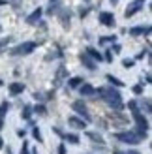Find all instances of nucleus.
<instances>
[{"mask_svg": "<svg viewBox=\"0 0 152 154\" xmlns=\"http://www.w3.org/2000/svg\"><path fill=\"white\" fill-rule=\"evenodd\" d=\"M98 94H100L102 100H105L115 111H120V109H124V103H122V96H120V92L115 90L113 87H103V88H98L96 90Z\"/></svg>", "mask_w": 152, "mask_h": 154, "instance_id": "obj_1", "label": "nucleus"}, {"mask_svg": "<svg viewBox=\"0 0 152 154\" xmlns=\"http://www.w3.org/2000/svg\"><path fill=\"white\" fill-rule=\"evenodd\" d=\"M115 137L118 141H122V143H126V145H139L143 139L135 134V130H130V132H118V134H115Z\"/></svg>", "mask_w": 152, "mask_h": 154, "instance_id": "obj_2", "label": "nucleus"}, {"mask_svg": "<svg viewBox=\"0 0 152 154\" xmlns=\"http://www.w3.org/2000/svg\"><path fill=\"white\" fill-rule=\"evenodd\" d=\"M36 47H38V43H36V42H25V43H19L17 47H13V49H11V55H13V57L30 55V53H32Z\"/></svg>", "mask_w": 152, "mask_h": 154, "instance_id": "obj_3", "label": "nucleus"}, {"mask_svg": "<svg viewBox=\"0 0 152 154\" xmlns=\"http://www.w3.org/2000/svg\"><path fill=\"white\" fill-rule=\"evenodd\" d=\"M71 109L77 113L81 119H85V122H90V120H92V117H90V113H88V109H87V105L83 103L81 100H77V102L71 103Z\"/></svg>", "mask_w": 152, "mask_h": 154, "instance_id": "obj_4", "label": "nucleus"}, {"mask_svg": "<svg viewBox=\"0 0 152 154\" xmlns=\"http://www.w3.org/2000/svg\"><path fill=\"white\" fill-rule=\"evenodd\" d=\"M143 6H145V0H133V2L128 6V10L124 11V15H126V19L128 17H133L137 11H141L143 10Z\"/></svg>", "mask_w": 152, "mask_h": 154, "instance_id": "obj_5", "label": "nucleus"}, {"mask_svg": "<svg viewBox=\"0 0 152 154\" xmlns=\"http://www.w3.org/2000/svg\"><path fill=\"white\" fill-rule=\"evenodd\" d=\"M100 23L103 26H115V15L111 11H102L100 13Z\"/></svg>", "mask_w": 152, "mask_h": 154, "instance_id": "obj_6", "label": "nucleus"}, {"mask_svg": "<svg viewBox=\"0 0 152 154\" xmlns=\"http://www.w3.org/2000/svg\"><path fill=\"white\" fill-rule=\"evenodd\" d=\"M41 13H43L41 8H36V10H34V11L26 17V23H28V25H36V23L41 19Z\"/></svg>", "mask_w": 152, "mask_h": 154, "instance_id": "obj_7", "label": "nucleus"}, {"mask_svg": "<svg viewBox=\"0 0 152 154\" xmlns=\"http://www.w3.org/2000/svg\"><path fill=\"white\" fill-rule=\"evenodd\" d=\"M68 124L73 126V128H77V130H85L87 128V122L83 119H79V117H70V119H68Z\"/></svg>", "mask_w": 152, "mask_h": 154, "instance_id": "obj_8", "label": "nucleus"}, {"mask_svg": "<svg viewBox=\"0 0 152 154\" xmlns=\"http://www.w3.org/2000/svg\"><path fill=\"white\" fill-rule=\"evenodd\" d=\"M8 90H10L11 96H19V94L25 92V85H23V83H11L10 87H8Z\"/></svg>", "mask_w": 152, "mask_h": 154, "instance_id": "obj_9", "label": "nucleus"}, {"mask_svg": "<svg viewBox=\"0 0 152 154\" xmlns=\"http://www.w3.org/2000/svg\"><path fill=\"white\" fill-rule=\"evenodd\" d=\"M79 92H81V96H94L96 94V88L92 87V85H88V83H83L81 87H79Z\"/></svg>", "mask_w": 152, "mask_h": 154, "instance_id": "obj_10", "label": "nucleus"}, {"mask_svg": "<svg viewBox=\"0 0 152 154\" xmlns=\"http://www.w3.org/2000/svg\"><path fill=\"white\" fill-rule=\"evenodd\" d=\"M79 58H81V62L85 64V66L88 68V70H96V68H98V66H96V62H94V60H92V58H90V57L87 55V53H81V55H79Z\"/></svg>", "mask_w": 152, "mask_h": 154, "instance_id": "obj_11", "label": "nucleus"}, {"mask_svg": "<svg viewBox=\"0 0 152 154\" xmlns=\"http://www.w3.org/2000/svg\"><path fill=\"white\" fill-rule=\"evenodd\" d=\"M141 34H150V26H133V28H130V36H141Z\"/></svg>", "mask_w": 152, "mask_h": 154, "instance_id": "obj_12", "label": "nucleus"}, {"mask_svg": "<svg viewBox=\"0 0 152 154\" xmlns=\"http://www.w3.org/2000/svg\"><path fill=\"white\" fill-rule=\"evenodd\" d=\"M85 53H87V55H88L90 58L94 60V62H96V60H98V62H100V60H103V57H102V53H100V51H96L94 47H87V51H85Z\"/></svg>", "mask_w": 152, "mask_h": 154, "instance_id": "obj_13", "label": "nucleus"}, {"mask_svg": "<svg viewBox=\"0 0 152 154\" xmlns=\"http://www.w3.org/2000/svg\"><path fill=\"white\" fill-rule=\"evenodd\" d=\"M62 137H64L68 143H71V145H79V135L77 134H64Z\"/></svg>", "mask_w": 152, "mask_h": 154, "instance_id": "obj_14", "label": "nucleus"}, {"mask_svg": "<svg viewBox=\"0 0 152 154\" xmlns=\"http://www.w3.org/2000/svg\"><path fill=\"white\" fill-rule=\"evenodd\" d=\"M60 19H62V25H64V28H70V11L62 10V11H60Z\"/></svg>", "mask_w": 152, "mask_h": 154, "instance_id": "obj_15", "label": "nucleus"}, {"mask_svg": "<svg viewBox=\"0 0 152 154\" xmlns=\"http://www.w3.org/2000/svg\"><path fill=\"white\" fill-rule=\"evenodd\" d=\"M81 85H83V77H71V79L68 81V87L70 88H77Z\"/></svg>", "mask_w": 152, "mask_h": 154, "instance_id": "obj_16", "label": "nucleus"}, {"mask_svg": "<svg viewBox=\"0 0 152 154\" xmlns=\"http://www.w3.org/2000/svg\"><path fill=\"white\" fill-rule=\"evenodd\" d=\"M64 77H66V68H64V66H60V68H58V72H56V77H55V83L60 85Z\"/></svg>", "mask_w": 152, "mask_h": 154, "instance_id": "obj_17", "label": "nucleus"}, {"mask_svg": "<svg viewBox=\"0 0 152 154\" xmlns=\"http://www.w3.org/2000/svg\"><path fill=\"white\" fill-rule=\"evenodd\" d=\"M107 81H109V83L113 85V87H118V88H120V87H124V83L120 81L118 77H115V75H111V73L107 75Z\"/></svg>", "mask_w": 152, "mask_h": 154, "instance_id": "obj_18", "label": "nucleus"}, {"mask_svg": "<svg viewBox=\"0 0 152 154\" xmlns=\"http://www.w3.org/2000/svg\"><path fill=\"white\" fill-rule=\"evenodd\" d=\"M21 117L25 119V120H30V117H32V107L25 105V107H23V111H21Z\"/></svg>", "mask_w": 152, "mask_h": 154, "instance_id": "obj_19", "label": "nucleus"}, {"mask_svg": "<svg viewBox=\"0 0 152 154\" xmlns=\"http://www.w3.org/2000/svg\"><path fill=\"white\" fill-rule=\"evenodd\" d=\"M87 135L92 139L94 143H100V145H103V137L100 135V134H94V132H87Z\"/></svg>", "mask_w": 152, "mask_h": 154, "instance_id": "obj_20", "label": "nucleus"}, {"mask_svg": "<svg viewBox=\"0 0 152 154\" xmlns=\"http://www.w3.org/2000/svg\"><path fill=\"white\" fill-rule=\"evenodd\" d=\"M117 42V36H103V38H100V43L102 45H105V43H115Z\"/></svg>", "mask_w": 152, "mask_h": 154, "instance_id": "obj_21", "label": "nucleus"}, {"mask_svg": "<svg viewBox=\"0 0 152 154\" xmlns=\"http://www.w3.org/2000/svg\"><path fill=\"white\" fill-rule=\"evenodd\" d=\"M32 111H34V113H38V115H47V107H45L43 103H38Z\"/></svg>", "mask_w": 152, "mask_h": 154, "instance_id": "obj_22", "label": "nucleus"}, {"mask_svg": "<svg viewBox=\"0 0 152 154\" xmlns=\"http://www.w3.org/2000/svg\"><path fill=\"white\" fill-rule=\"evenodd\" d=\"M8 111H10V103H8V102H2V103H0V117L4 119V115H6Z\"/></svg>", "mask_w": 152, "mask_h": 154, "instance_id": "obj_23", "label": "nucleus"}, {"mask_svg": "<svg viewBox=\"0 0 152 154\" xmlns=\"http://www.w3.org/2000/svg\"><path fill=\"white\" fill-rule=\"evenodd\" d=\"M56 10H58V0H51V6H49L47 13H49V15H53V13H55Z\"/></svg>", "mask_w": 152, "mask_h": 154, "instance_id": "obj_24", "label": "nucleus"}, {"mask_svg": "<svg viewBox=\"0 0 152 154\" xmlns=\"http://www.w3.org/2000/svg\"><path fill=\"white\" fill-rule=\"evenodd\" d=\"M32 135H34V139H38V141H43V137H41V132H40V128H32Z\"/></svg>", "mask_w": 152, "mask_h": 154, "instance_id": "obj_25", "label": "nucleus"}, {"mask_svg": "<svg viewBox=\"0 0 152 154\" xmlns=\"http://www.w3.org/2000/svg\"><path fill=\"white\" fill-rule=\"evenodd\" d=\"M141 107L145 109V113H150V111H152V107H150V100H143V102H141Z\"/></svg>", "mask_w": 152, "mask_h": 154, "instance_id": "obj_26", "label": "nucleus"}, {"mask_svg": "<svg viewBox=\"0 0 152 154\" xmlns=\"http://www.w3.org/2000/svg\"><path fill=\"white\" fill-rule=\"evenodd\" d=\"M21 154H30V149H28V143L26 141L23 143V147H21Z\"/></svg>", "mask_w": 152, "mask_h": 154, "instance_id": "obj_27", "label": "nucleus"}, {"mask_svg": "<svg viewBox=\"0 0 152 154\" xmlns=\"http://www.w3.org/2000/svg\"><path fill=\"white\" fill-rule=\"evenodd\" d=\"M132 90H133V94H143V85H135Z\"/></svg>", "mask_w": 152, "mask_h": 154, "instance_id": "obj_28", "label": "nucleus"}, {"mask_svg": "<svg viewBox=\"0 0 152 154\" xmlns=\"http://www.w3.org/2000/svg\"><path fill=\"white\" fill-rule=\"evenodd\" d=\"M122 66H124V68H132V66H133V60L124 58V60H122Z\"/></svg>", "mask_w": 152, "mask_h": 154, "instance_id": "obj_29", "label": "nucleus"}, {"mask_svg": "<svg viewBox=\"0 0 152 154\" xmlns=\"http://www.w3.org/2000/svg\"><path fill=\"white\" fill-rule=\"evenodd\" d=\"M147 55H148V49H145V51H141V53H139V55L135 57V58H137V60H141V58H145Z\"/></svg>", "mask_w": 152, "mask_h": 154, "instance_id": "obj_30", "label": "nucleus"}, {"mask_svg": "<svg viewBox=\"0 0 152 154\" xmlns=\"http://www.w3.org/2000/svg\"><path fill=\"white\" fill-rule=\"evenodd\" d=\"M8 43H10V38H4V40H0V49H2V47H6Z\"/></svg>", "mask_w": 152, "mask_h": 154, "instance_id": "obj_31", "label": "nucleus"}, {"mask_svg": "<svg viewBox=\"0 0 152 154\" xmlns=\"http://www.w3.org/2000/svg\"><path fill=\"white\" fill-rule=\"evenodd\" d=\"M105 60H107V62H111V60H113V53L111 51H107V53H105V57H103Z\"/></svg>", "mask_w": 152, "mask_h": 154, "instance_id": "obj_32", "label": "nucleus"}, {"mask_svg": "<svg viewBox=\"0 0 152 154\" xmlns=\"http://www.w3.org/2000/svg\"><path fill=\"white\" fill-rule=\"evenodd\" d=\"M58 154H66V145H58Z\"/></svg>", "mask_w": 152, "mask_h": 154, "instance_id": "obj_33", "label": "nucleus"}, {"mask_svg": "<svg viewBox=\"0 0 152 154\" xmlns=\"http://www.w3.org/2000/svg\"><path fill=\"white\" fill-rule=\"evenodd\" d=\"M120 49H122V47H120L118 43H115V45H113V49H111V51H115V53H120Z\"/></svg>", "mask_w": 152, "mask_h": 154, "instance_id": "obj_34", "label": "nucleus"}, {"mask_svg": "<svg viewBox=\"0 0 152 154\" xmlns=\"http://www.w3.org/2000/svg\"><path fill=\"white\" fill-rule=\"evenodd\" d=\"M17 135H19V137H25V135H26V132H25V130H19Z\"/></svg>", "mask_w": 152, "mask_h": 154, "instance_id": "obj_35", "label": "nucleus"}, {"mask_svg": "<svg viewBox=\"0 0 152 154\" xmlns=\"http://www.w3.org/2000/svg\"><path fill=\"white\" fill-rule=\"evenodd\" d=\"M2 128H4V119L0 117V130H2Z\"/></svg>", "mask_w": 152, "mask_h": 154, "instance_id": "obj_36", "label": "nucleus"}, {"mask_svg": "<svg viewBox=\"0 0 152 154\" xmlns=\"http://www.w3.org/2000/svg\"><path fill=\"white\" fill-rule=\"evenodd\" d=\"M4 147V139H2V137H0V149H2Z\"/></svg>", "mask_w": 152, "mask_h": 154, "instance_id": "obj_37", "label": "nucleus"}, {"mask_svg": "<svg viewBox=\"0 0 152 154\" xmlns=\"http://www.w3.org/2000/svg\"><path fill=\"white\" fill-rule=\"evenodd\" d=\"M113 154H126V152H122V150H115Z\"/></svg>", "mask_w": 152, "mask_h": 154, "instance_id": "obj_38", "label": "nucleus"}, {"mask_svg": "<svg viewBox=\"0 0 152 154\" xmlns=\"http://www.w3.org/2000/svg\"><path fill=\"white\" fill-rule=\"evenodd\" d=\"M6 4V0H0V6H4Z\"/></svg>", "mask_w": 152, "mask_h": 154, "instance_id": "obj_39", "label": "nucleus"}, {"mask_svg": "<svg viewBox=\"0 0 152 154\" xmlns=\"http://www.w3.org/2000/svg\"><path fill=\"white\" fill-rule=\"evenodd\" d=\"M118 2V0H111V4H117Z\"/></svg>", "mask_w": 152, "mask_h": 154, "instance_id": "obj_40", "label": "nucleus"}, {"mask_svg": "<svg viewBox=\"0 0 152 154\" xmlns=\"http://www.w3.org/2000/svg\"><path fill=\"white\" fill-rule=\"evenodd\" d=\"M8 154H13V152H11V149H8Z\"/></svg>", "mask_w": 152, "mask_h": 154, "instance_id": "obj_41", "label": "nucleus"}, {"mask_svg": "<svg viewBox=\"0 0 152 154\" xmlns=\"http://www.w3.org/2000/svg\"><path fill=\"white\" fill-rule=\"evenodd\" d=\"M85 2H90V0H85Z\"/></svg>", "mask_w": 152, "mask_h": 154, "instance_id": "obj_42", "label": "nucleus"}]
</instances>
